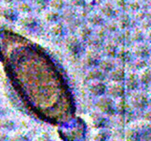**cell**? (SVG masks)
<instances>
[{"instance_id":"1","label":"cell","mask_w":151,"mask_h":141,"mask_svg":"<svg viewBox=\"0 0 151 141\" xmlns=\"http://www.w3.org/2000/svg\"><path fill=\"white\" fill-rule=\"evenodd\" d=\"M0 58L13 89L38 119L60 125L73 119V95L56 64L40 47L13 33L0 34Z\"/></svg>"}]
</instances>
